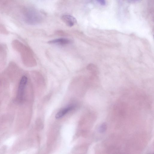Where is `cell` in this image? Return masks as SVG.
Segmentation results:
<instances>
[{
	"instance_id": "1",
	"label": "cell",
	"mask_w": 154,
	"mask_h": 154,
	"mask_svg": "<svg viewBox=\"0 0 154 154\" xmlns=\"http://www.w3.org/2000/svg\"><path fill=\"white\" fill-rule=\"evenodd\" d=\"M28 82V78L25 76L22 78L19 86L18 91V97L20 100L23 98L25 89Z\"/></svg>"
},
{
	"instance_id": "2",
	"label": "cell",
	"mask_w": 154,
	"mask_h": 154,
	"mask_svg": "<svg viewBox=\"0 0 154 154\" xmlns=\"http://www.w3.org/2000/svg\"><path fill=\"white\" fill-rule=\"evenodd\" d=\"M61 19L62 21L69 27H72L77 23V20L73 17L69 15H64Z\"/></svg>"
},
{
	"instance_id": "3",
	"label": "cell",
	"mask_w": 154,
	"mask_h": 154,
	"mask_svg": "<svg viewBox=\"0 0 154 154\" xmlns=\"http://www.w3.org/2000/svg\"><path fill=\"white\" fill-rule=\"evenodd\" d=\"M71 41L69 39L66 38H60L48 42L49 44H55L61 45H65L70 44Z\"/></svg>"
},
{
	"instance_id": "4",
	"label": "cell",
	"mask_w": 154,
	"mask_h": 154,
	"mask_svg": "<svg viewBox=\"0 0 154 154\" xmlns=\"http://www.w3.org/2000/svg\"><path fill=\"white\" fill-rule=\"evenodd\" d=\"M73 108V106H69L59 111L56 115L55 117L57 119L62 118Z\"/></svg>"
},
{
	"instance_id": "5",
	"label": "cell",
	"mask_w": 154,
	"mask_h": 154,
	"mask_svg": "<svg viewBox=\"0 0 154 154\" xmlns=\"http://www.w3.org/2000/svg\"><path fill=\"white\" fill-rule=\"evenodd\" d=\"M107 128L106 124L104 123H102L99 127V132L101 133H103L105 131Z\"/></svg>"
},
{
	"instance_id": "6",
	"label": "cell",
	"mask_w": 154,
	"mask_h": 154,
	"mask_svg": "<svg viewBox=\"0 0 154 154\" xmlns=\"http://www.w3.org/2000/svg\"><path fill=\"white\" fill-rule=\"evenodd\" d=\"M97 2L101 5L104 6L106 5L105 0H96Z\"/></svg>"
},
{
	"instance_id": "7",
	"label": "cell",
	"mask_w": 154,
	"mask_h": 154,
	"mask_svg": "<svg viewBox=\"0 0 154 154\" xmlns=\"http://www.w3.org/2000/svg\"><path fill=\"white\" fill-rule=\"evenodd\" d=\"M141 0H128V2L131 3H134L140 2Z\"/></svg>"
}]
</instances>
